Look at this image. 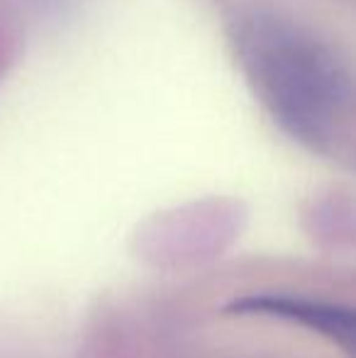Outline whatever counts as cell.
<instances>
[{"instance_id":"1","label":"cell","mask_w":356,"mask_h":358,"mask_svg":"<svg viewBox=\"0 0 356 358\" xmlns=\"http://www.w3.org/2000/svg\"><path fill=\"white\" fill-rule=\"evenodd\" d=\"M237 54L254 93L280 127L320 139L352 105V78L310 29L271 13L239 24Z\"/></svg>"},{"instance_id":"2","label":"cell","mask_w":356,"mask_h":358,"mask_svg":"<svg viewBox=\"0 0 356 358\" xmlns=\"http://www.w3.org/2000/svg\"><path fill=\"white\" fill-rule=\"evenodd\" d=\"M227 312L295 322V324L305 327L310 331H318L325 339L337 344L349 358H356V310H352V307L305 300V297L252 295L229 302Z\"/></svg>"}]
</instances>
